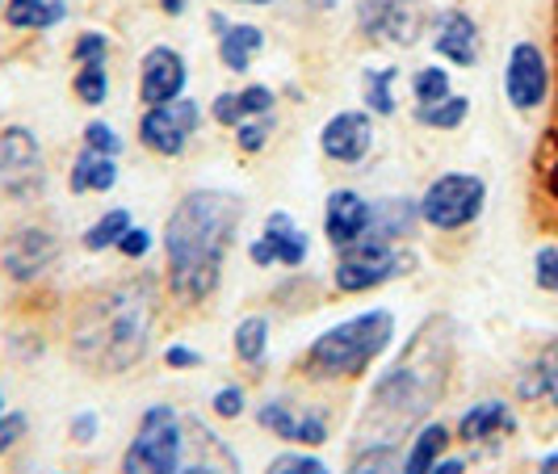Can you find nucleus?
<instances>
[{"mask_svg":"<svg viewBox=\"0 0 558 474\" xmlns=\"http://www.w3.org/2000/svg\"><path fill=\"white\" fill-rule=\"evenodd\" d=\"M449 441H453L449 424L424 420L416 433H412L408 449H403V474H433V466L449 453Z\"/></svg>","mask_w":558,"mask_h":474,"instance_id":"25","label":"nucleus"},{"mask_svg":"<svg viewBox=\"0 0 558 474\" xmlns=\"http://www.w3.org/2000/svg\"><path fill=\"white\" fill-rule=\"evenodd\" d=\"M84 147H93V151H101V156H122V147H126V139L118 135V126L113 122H106V118H93V122H84L81 131Z\"/></svg>","mask_w":558,"mask_h":474,"instance_id":"37","label":"nucleus"},{"mask_svg":"<svg viewBox=\"0 0 558 474\" xmlns=\"http://www.w3.org/2000/svg\"><path fill=\"white\" fill-rule=\"evenodd\" d=\"M374 113L365 110H336L324 126H319V151L324 160L340 168H357L369 160L374 151Z\"/></svg>","mask_w":558,"mask_h":474,"instance_id":"15","label":"nucleus"},{"mask_svg":"<svg viewBox=\"0 0 558 474\" xmlns=\"http://www.w3.org/2000/svg\"><path fill=\"white\" fill-rule=\"evenodd\" d=\"M550 88H555V72H550L546 51L533 38L512 42L508 59H504V97H508V106L517 113H537L550 101Z\"/></svg>","mask_w":558,"mask_h":474,"instance_id":"11","label":"nucleus"},{"mask_svg":"<svg viewBox=\"0 0 558 474\" xmlns=\"http://www.w3.org/2000/svg\"><path fill=\"white\" fill-rule=\"evenodd\" d=\"M453 362H458V319L446 311L424 315L391 365L369 382L357 420V449L399 446L403 437H412L446 399Z\"/></svg>","mask_w":558,"mask_h":474,"instance_id":"1","label":"nucleus"},{"mask_svg":"<svg viewBox=\"0 0 558 474\" xmlns=\"http://www.w3.org/2000/svg\"><path fill=\"white\" fill-rule=\"evenodd\" d=\"M369 215H374V197L357 194V190H332L324 197V240L328 248H353L369 231Z\"/></svg>","mask_w":558,"mask_h":474,"instance_id":"17","label":"nucleus"},{"mask_svg":"<svg viewBox=\"0 0 558 474\" xmlns=\"http://www.w3.org/2000/svg\"><path fill=\"white\" fill-rule=\"evenodd\" d=\"M433 13L420 0H357L353 4V26L365 42H383V47H416L428 34Z\"/></svg>","mask_w":558,"mask_h":474,"instance_id":"9","label":"nucleus"},{"mask_svg":"<svg viewBox=\"0 0 558 474\" xmlns=\"http://www.w3.org/2000/svg\"><path fill=\"white\" fill-rule=\"evenodd\" d=\"M244 197L202 185L181 197L165 219V290L181 307H202L223 285L227 252L244 227Z\"/></svg>","mask_w":558,"mask_h":474,"instance_id":"2","label":"nucleus"},{"mask_svg":"<svg viewBox=\"0 0 558 474\" xmlns=\"http://www.w3.org/2000/svg\"><path fill=\"white\" fill-rule=\"evenodd\" d=\"M206 26H210V34H215V38H219V34L231 26V17H227L223 9H210V13H206Z\"/></svg>","mask_w":558,"mask_h":474,"instance_id":"46","label":"nucleus"},{"mask_svg":"<svg viewBox=\"0 0 558 474\" xmlns=\"http://www.w3.org/2000/svg\"><path fill=\"white\" fill-rule=\"evenodd\" d=\"M231 4H248V9H269V4H278V0H231Z\"/></svg>","mask_w":558,"mask_h":474,"instance_id":"50","label":"nucleus"},{"mask_svg":"<svg viewBox=\"0 0 558 474\" xmlns=\"http://www.w3.org/2000/svg\"><path fill=\"white\" fill-rule=\"evenodd\" d=\"M420 223V202L408 194L399 197H374V215H369V240H387V244H408L416 235Z\"/></svg>","mask_w":558,"mask_h":474,"instance_id":"20","label":"nucleus"},{"mask_svg":"<svg viewBox=\"0 0 558 474\" xmlns=\"http://www.w3.org/2000/svg\"><path fill=\"white\" fill-rule=\"evenodd\" d=\"M533 285L558 299V244H542L533 252Z\"/></svg>","mask_w":558,"mask_h":474,"instance_id":"39","label":"nucleus"},{"mask_svg":"<svg viewBox=\"0 0 558 474\" xmlns=\"http://www.w3.org/2000/svg\"><path fill=\"white\" fill-rule=\"evenodd\" d=\"M395 336L399 319L391 307H365L315 336L299 357V374L307 382H357L391 349Z\"/></svg>","mask_w":558,"mask_h":474,"instance_id":"4","label":"nucleus"},{"mask_svg":"<svg viewBox=\"0 0 558 474\" xmlns=\"http://www.w3.org/2000/svg\"><path fill=\"white\" fill-rule=\"evenodd\" d=\"M110 63H81L76 72H72V97L88 106V110H101L106 101H110Z\"/></svg>","mask_w":558,"mask_h":474,"instance_id":"31","label":"nucleus"},{"mask_svg":"<svg viewBox=\"0 0 558 474\" xmlns=\"http://www.w3.org/2000/svg\"><path fill=\"white\" fill-rule=\"evenodd\" d=\"M466 471H471V466H466V458H449V453L433 466V474H466Z\"/></svg>","mask_w":558,"mask_h":474,"instance_id":"45","label":"nucleus"},{"mask_svg":"<svg viewBox=\"0 0 558 474\" xmlns=\"http://www.w3.org/2000/svg\"><path fill=\"white\" fill-rule=\"evenodd\" d=\"M156 244H160V235H156L151 227L135 223L131 231H126V235H122V240H118V248H113V252H122L126 260H147V256L156 252Z\"/></svg>","mask_w":558,"mask_h":474,"instance_id":"41","label":"nucleus"},{"mask_svg":"<svg viewBox=\"0 0 558 474\" xmlns=\"http://www.w3.org/2000/svg\"><path fill=\"white\" fill-rule=\"evenodd\" d=\"M29 433V412H0V458H9L13 449L26 441Z\"/></svg>","mask_w":558,"mask_h":474,"instance_id":"42","label":"nucleus"},{"mask_svg":"<svg viewBox=\"0 0 558 474\" xmlns=\"http://www.w3.org/2000/svg\"><path fill=\"white\" fill-rule=\"evenodd\" d=\"M72 0H4V26L17 34H47L68 22Z\"/></svg>","mask_w":558,"mask_h":474,"instance_id":"23","label":"nucleus"},{"mask_svg":"<svg viewBox=\"0 0 558 474\" xmlns=\"http://www.w3.org/2000/svg\"><path fill=\"white\" fill-rule=\"evenodd\" d=\"M307 256H311V235L294 223L286 210H274V215L265 219V227H260V235L248 244V260L256 269L281 265V269L299 274V269L307 265Z\"/></svg>","mask_w":558,"mask_h":474,"instance_id":"13","label":"nucleus"},{"mask_svg":"<svg viewBox=\"0 0 558 474\" xmlns=\"http://www.w3.org/2000/svg\"><path fill=\"white\" fill-rule=\"evenodd\" d=\"M299 416H303V412H299L290 399H281V394L260 399V403L252 408V420L260 424V433L278 437V441H286V446H294V441H299Z\"/></svg>","mask_w":558,"mask_h":474,"instance_id":"28","label":"nucleus"},{"mask_svg":"<svg viewBox=\"0 0 558 474\" xmlns=\"http://www.w3.org/2000/svg\"><path fill=\"white\" fill-rule=\"evenodd\" d=\"M160 319V290L151 278L106 281L76 307L68 353L88 374H126L147 357Z\"/></svg>","mask_w":558,"mask_h":474,"instance_id":"3","label":"nucleus"},{"mask_svg":"<svg viewBox=\"0 0 558 474\" xmlns=\"http://www.w3.org/2000/svg\"><path fill=\"white\" fill-rule=\"evenodd\" d=\"M197 365H202V353L190 349V344L172 340V344L165 349V369H177V374H181V369H197Z\"/></svg>","mask_w":558,"mask_h":474,"instance_id":"44","label":"nucleus"},{"mask_svg":"<svg viewBox=\"0 0 558 474\" xmlns=\"http://www.w3.org/2000/svg\"><path fill=\"white\" fill-rule=\"evenodd\" d=\"M420 202V223L437 235H458L475 227L487 210V181L478 172H437Z\"/></svg>","mask_w":558,"mask_h":474,"instance_id":"7","label":"nucleus"},{"mask_svg":"<svg viewBox=\"0 0 558 474\" xmlns=\"http://www.w3.org/2000/svg\"><path fill=\"white\" fill-rule=\"evenodd\" d=\"M210 412L215 420H240L248 416V391L240 382H223L219 391L210 394Z\"/></svg>","mask_w":558,"mask_h":474,"instance_id":"38","label":"nucleus"},{"mask_svg":"<svg viewBox=\"0 0 558 474\" xmlns=\"http://www.w3.org/2000/svg\"><path fill=\"white\" fill-rule=\"evenodd\" d=\"M408 88H412V101H416V106H433V101H446L449 93H453V81H449V68L424 63V68L412 72Z\"/></svg>","mask_w":558,"mask_h":474,"instance_id":"32","label":"nucleus"},{"mask_svg":"<svg viewBox=\"0 0 558 474\" xmlns=\"http://www.w3.org/2000/svg\"><path fill=\"white\" fill-rule=\"evenodd\" d=\"M110 51H113V38L106 34V29H81L76 38H72V51H68V59L81 68V63H110Z\"/></svg>","mask_w":558,"mask_h":474,"instance_id":"35","label":"nucleus"},{"mask_svg":"<svg viewBox=\"0 0 558 474\" xmlns=\"http://www.w3.org/2000/svg\"><path fill=\"white\" fill-rule=\"evenodd\" d=\"M344 474H403V453L399 446H365L353 453Z\"/></svg>","mask_w":558,"mask_h":474,"instance_id":"33","label":"nucleus"},{"mask_svg":"<svg viewBox=\"0 0 558 474\" xmlns=\"http://www.w3.org/2000/svg\"><path fill=\"white\" fill-rule=\"evenodd\" d=\"M420 126H428V131H458V126H466V118H471V97H462V93H449L446 101H433V106H416L412 110Z\"/></svg>","mask_w":558,"mask_h":474,"instance_id":"30","label":"nucleus"},{"mask_svg":"<svg viewBox=\"0 0 558 474\" xmlns=\"http://www.w3.org/2000/svg\"><path fill=\"white\" fill-rule=\"evenodd\" d=\"M97 433H101V416H97V412H76L72 424H68L72 446H93V441H97Z\"/></svg>","mask_w":558,"mask_h":474,"instance_id":"43","label":"nucleus"},{"mask_svg":"<svg viewBox=\"0 0 558 474\" xmlns=\"http://www.w3.org/2000/svg\"><path fill=\"white\" fill-rule=\"evenodd\" d=\"M206 122V110L197 106V97H177L168 106H151V110L140 113V126H135V139L151 151V156H165V160H177L185 156V147L194 143V135Z\"/></svg>","mask_w":558,"mask_h":474,"instance_id":"10","label":"nucleus"},{"mask_svg":"<svg viewBox=\"0 0 558 474\" xmlns=\"http://www.w3.org/2000/svg\"><path fill=\"white\" fill-rule=\"evenodd\" d=\"M517 394H521L525 403L546 399L558 412V336H546V340H542V349L533 353V362L525 365L521 378H517Z\"/></svg>","mask_w":558,"mask_h":474,"instance_id":"22","label":"nucleus"},{"mask_svg":"<svg viewBox=\"0 0 558 474\" xmlns=\"http://www.w3.org/2000/svg\"><path fill=\"white\" fill-rule=\"evenodd\" d=\"M59 474H72V471H59Z\"/></svg>","mask_w":558,"mask_h":474,"instance_id":"53","label":"nucleus"},{"mask_svg":"<svg viewBox=\"0 0 558 474\" xmlns=\"http://www.w3.org/2000/svg\"><path fill=\"white\" fill-rule=\"evenodd\" d=\"M118 160L113 156H101V151H93V147H81L76 151V160L68 168V190L76 197H88V194H110L113 185H118Z\"/></svg>","mask_w":558,"mask_h":474,"instance_id":"24","label":"nucleus"},{"mask_svg":"<svg viewBox=\"0 0 558 474\" xmlns=\"http://www.w3.org/2000/svg\"><path fill=\"white\" fill-rule=\"evenodd\" d=\"M420 269V256L408 244H387V240H357L353 248L336 252L332 290L336 294H369L383 290L395 278H412Z\"/></svg>","mask_w":558,"mask_h":474,"instance_id":"6","label":"nucleus"},{"mask_svg":"<svg viewBox=\"0 0 558 474\" xmlns=\"http://www.w3.org/2000/svg\"><path fill=\"white\" fill-rule=\"evenodd\" d=\"M269 336H274L269 315H244L231 328V353L248 365V369H256V365L269 362Z\"/></svg>","mask_w":558,"mask_h":474,"instance_id":"26","label":"nucleus"},{"mask_svg":"<svg viewBox=\"0 0 558 474\" xmlns=\"http://www.w3.org/2000/svg\"><path fill=\"white\" fill-rule=\"evenodd\" d=\"M47 190V151L43 139L13 122L0 126V197L9 202H38Z\"/></svg>","mask_w":558,"mask_h":474,"instance_id":"8","label":"nucleus"},{"mask_svg":"<svg viewBox=\"0 0 558 474\" xmlns=\"http://www.w3.org/2000/svg\"><path fill=\"white\" fill-rule=\"evenodd\" d=\"M181 474H244L240 471V458L235 449L227 446L223 437L202 424V420H185V462Z\"/></svg>","mask_w":558,"mask_h":474,"instance_id":"18","label":"nucleus"},{"mask_svg":"<svg viewBox=\"0 0 558 474\" xmlns=\"http://www.w3.org/2000/svg\"><path fill=\"white\" fill-rule=\"evenodd\" d=\"M59 252H63V244H59V235L51 227H43V223L17 227V231L4 240V248H0V269L9 274V281L26 285V281H38L56 265Z\"/></svg>","mask_w":558,"mask_h":474,"instance_id":"12","label":"nucleus"},{"mask_svg":"<svg viewBox=\"0 0 558 474\" xmlns=\"http://www.w3.org/2000/svg\"><path fill=\"white\" fill-rule=\"evenodd\" d=\"M428 38H433V56L453 68H475L483 56V29H478L475 13H466L462 4L437 9L428 22Z\"/></svg>","mask_w":558,"mask_h":474,"instance_id":"16","label":"nucleus"},{"mask_svg":"<svg viewBox=\"0 0 558 474\" xmlns=\"http://www.w3.org/2000/svg\"><path fill=\"white\" fill-rule=\"evenodd\" d=\"M160 13L165 17H185L190 13V0H160Z\"/></svg>","mask_w":558,"mask_h":474,"instance_id":"47","label":"nucleus"},{"mask_svg":"<svg viewBox=\"0 0 558 474\" xmlns=\"http://www.w3.org/2000/svg\"><path fill=\"white\" fill-rule=\"evenodd\" d=\"M0 412H4V387H0Z\"/></svg>","mask_w":558,"mask_h":474,"instance_id":"51","label":"nucleus"},{"mask_svg":"<svg viewBox=\"0 0 558 474\" xmlns=\"http://www.w3.org/2000/svg\"><path fill=\"white\" fill-rule=\"evenodd\" d=\"M0 13H4V0H0Z\"/></svg>","mask_w":558,"mask_h":474,"instance_id":"52","label":"nucleus"},{"mask_svg":"<svg viewBox=\"0 0 558 474\" xmlns=\"http://www.w3.org/2000/svg\"><path fill=\"white\" fill-rule=\"evenodd\" d=\"M274 131H278V113H260V118H244L231 135H235V147L244 156H256V151H265L274 143Z\"/></svg>","mask_w":558,"mask_h":474,"instance_id":"34","label":"nucleus"},{"mask_svg":"<svg viewBox=\"0 0 558 474\" xmlns=\"http://www.w3.org/2000/svg\"><path fill=\"white\" fill-rule=\"evenodd\" d=\"M190 88V59L181 56L172 42H156L147 47L140 59V106H168L177 97H185Z\"/></svg>","mask_w":558,"mask_h":474,"instance_id":"14","label":"nucleus"},{"mask_svg":"<svg viewBox=\"0 0 558 474\" xmlns=\"http://www.w3.org/2000/svg\"><path fill=\"white\" fill-rule=\"evenodd\" d=\"M399 63H383V68H362V110L374 118H391L395 106V84H399Z\"/></svg>","mask_w":558,"mask_h":474,"instance_id":"27","label":"nucleus"},{"mask_svg":"<svg viewBox=\"0 0 558 474\" xmlns=\"http://www.w3.org/2000/svg\"><path fill=\"white\" fill-rule=\"evenodd\" d=\"M265 26L256 22H231V26L215 38V56L223 63L231 76H248L252 72V59L265 51Z\"/></svg>","mask_w":558,"mask_h":474,"instance_id":"21","label":"nucleus"},{"mask_svg":"<svg viewBox=\"0 0 558 474\" xmlns=\"http://www.w3.org/2000/svg\"><path fill=\"white\" fill-rule=\"evenodd\" d=\"M265 474H332V466L311 449H290V453H278Z\"/></svg>","mask_w":558,"mask_h":474,"instance_id":"36","label":"nucleus"},{"mask_svg":"<svg viewBox=\"0 0 558 474\" xmlns=\"http://www.w3.org/2000/svg\"><path fill=\"white\" fill-rule=\"evenodd\" d=\"M131 227H135L131 210H126V206H110L106 215H97V219H93V223L81 231V248L84 252H110V248H118V240H122Z\"/></svg>","mask_w":558,"mask_h":474,"instance_id":"29","label":"nucleus"},{"mask_svg":"<svg viewBox=\"0 0 558 474\" xmlns=\"http://www.w3.org/2000/svg\"><path fill=\"white\" fill-rule=\"evenodd\" d=\"M185 462V416L172 403L143 408L135 437L122 449V474H181Z\"/></svg>","mask_w":558,"mask_h":474,"instance_id":"5","label":"nucleus"},{"mask_svg":"<svg viewBox=\"0 0 558 474\" xmlns=\"http://www.w3.org/2000/svg\"><path fill=\"white\" fill-rule=\"evenodd\" d=\"M512 433H517V412L508 399H478L458 416V441H466V446L504 441Z\"/></svg>","mask_w":558,"mask_h":474,"instance_id":"19","label":"nucleus"},{"mask_svg":"<svg viewBox=\"0 0 558 474\" xmlns=\"http://www.w3.org/2000/svg\"><path fill=\"white\" fill-rule=\"evenodd\" d=\"M332 441V424H328V416L324 412H303L299 416V441L294 446L299 449H319Z\"/></svg>","mask_w":558,"mask_h":474,"instance_id":"40","label":"nucleus"},{"mask_svg":"<svg viewBox=\"0 0 558 474\" xmlns=\"http://www.w3.org/2000/svg\"><path fill=\"white\" fill-rule=\"evenodd\" d=\"M537 474H558V449H555V453H546V458L537 462Z\"/></svg>","mask_w":558,"mask_h":474,"instance_id":"49","label":"nucleus"},{"mask_svg":"<svg viewBox=\"0 0 558 474\" xmlns=\"http://www.w3.org/2000/svg\"><path fill=\"white\" fill-rule=\"evenodd\" d=\"M307 13H336L340 9V0H299Z\"/></svg>","mask_w":558,"mask_h":474,"instance_id":"48","label":"nucleus"}]
</instances>
